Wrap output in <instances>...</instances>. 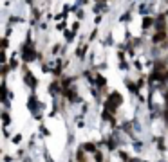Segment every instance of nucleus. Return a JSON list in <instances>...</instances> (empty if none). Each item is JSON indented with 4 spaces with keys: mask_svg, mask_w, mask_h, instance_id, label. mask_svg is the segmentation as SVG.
Segmentation results:
<instances>
[{
    "mask_svg": "<svg viewBox=\"0 0 168 162\" xmlns=\"http://www.w3.org/2000/svg\"><path fill=\"white\" fill-rule=\"evenodd\" d=\"M130 162H138V160H136V159H134V160H130Z\"/></svg>",
    "mask_w": 168,
    "mask_h": 162,
    "instance_id": "obj_3",
    "label": "nucleus"
},
{
    "mask_svg": "<svg viewBox=\"0 0 168 162\" xmlns=\"http://www.w3.org/2000/svg\"><path fill=\"white\" fill-rule=\"evenodd\" d=\"M83 150H85V151H89V153H94V151H96L94 144H90V142H89V144H83Z\"/></svg>",
    "mask_w": 168,
    "mask_h": 162,
    "instance_id": "obj_1",
    "label": "nucleus"
},
{
    "mask_svg": "<svg viewBox=\"0 0 168 162\" xmlns=\"http://www.w3.org/2000/svg\"><path fill=\"white\" fill-rule=\"evenodd\" d=\"M96 160H98V162H101V160H103V157H101V153H96Z\"/></svg>",
    "mask_w": 168,
    "mask_h": 162,
    "instance_id": "obj_2",
    "label": "nucleus"
}]
</instances>
